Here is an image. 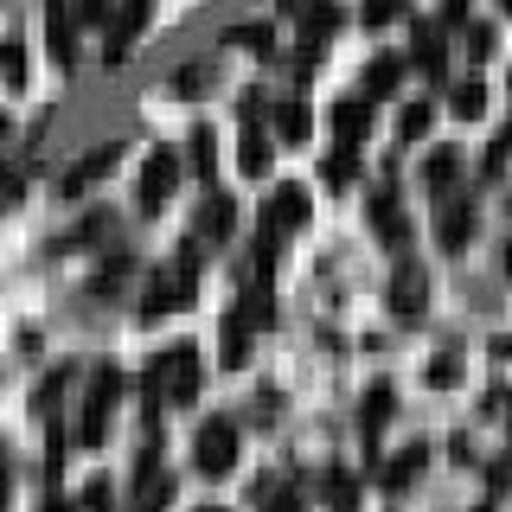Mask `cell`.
I'll return each instance as SVG.
<instances>
[{"instance_id":"cell-1","label":"cell","mask_w":512,"mask_h":512,"mask_svg":"<svg viewBox=\"0 0 512 512\" xmlns=\"http://www.w3.org/2000/svg\"><path fill=\"white\" fill-rule=\"evenodd\" d=\"M141 384H148V404H192L199 397V346H167Z\"/></svg>"},{"instance_id":"cell-21","label":"cell","mask_w":512,"mask_h":512,"mask_svg":"<svg viewBox=\"0 0 512 512\" xmlns=\"http://www.w3.org/2000/svg\"><path fill=\"white\" fill-rule=\"evenodd\" d=\"M429 122H436V109H429V103H404V116H397V135H404V141H423Z\"/></svg>"},{"instance_id":"cell-16","label":"cell","mask_w":512,"mask_h":512,"mask_svg":"<svg viewBox=\"0 0 512 512\" xmlns=\"http://www.w3.org/2000/svg\"><path fill=\"white\" fill-rule=\"evenodd\" d=\"M269 160H276V154H269V135H263V128L250 122L244 148H237V167H244V173H269Z\"/></svg>"},{"instance_id":"cell-11","label":"cell","mask_w":512,"mask_h":512,"mask_svg":"<svg viewBox=\"0 0 512 512\" xmlns=\"http://www.w3.org/2000/svg\"><path fill=\"white\" fill-rule=\"evenodd\" d=\"M218 359L231 365V372H237V365L250 359V314H231V320H224V340H218Z\"/></svg>"},{"instance_id":"cell-8","label":"cell","mask_w":512,"mask_h":512,"mask_svg":"<svg viewBox=\"0 0 512 512\" xmlns=\"http://www.w3.org/2000/svg\"><path fill=\"white\" fill-rule=\"evenodd\" d=\"M333 128H340L346 148H359V141L372 135V96H346V103L333 109Z\"/></svg>"},{"instance_id":"cell-22","label":"cell","mask_w":512,"mask_h":512,"mask_svg":"<svg viewBox=\"0 0 512 512\" xmlns=\"http://www.w3.org/2000/svg\"><path fill=\"white\" fill-rule=\"evenodd\" d=\"M77 512H116V487H109V480H90V487L77 493Z\"/></svg>"},{"instance_id":"cell-23","label":"cell","mask_w":512,"mask_h":512,"mask_svg":"<svg viewBox=\"0 0 512 512\" xmlns=\"http://www.w3.org/2000/svg\"><path fill=\"white\" fill-rule=\"evenodd\" d=\"M186 148H192V173H212V160H218V141H212V128H199V135H192Z\"/></svg>"},{"instance_id":"cell-6","label":"cell","mask_w":512,"mask_h":512,"mask_svg":"<svg viewBox=\"0 0 512 512\" xmlns=\"http://www.w3.org/2000/svg\"><path fill=\"white\" fill-rule=\"evenodd\" d=\"M116 160H122V148H90L84 160H77V167L71 173H64V199H77V192H84V186H96V180H109V173H116Z\"/></svg>"},{"instance_id":"cell-10","label":"cell","mask_w":512,"mask_h":512,"mask_svg":"<svg viewBox=\"0 0 512 512\" xmlns=\"http://www.w3.org/2000/svg\"><path fill=\"white\" fill-rule=\"evenodd\" d=\"M231 224H237V205H231V192H205V218H199V231L212 237H231Z\"/></svg>"},{"instance_id":"cell-20","label":"cell","mask_w":512,"mask_h":512,"mask_svg":"<svg viewBox=\"0 0 512 512\" xmlns=\"http://www.w3.org/2000/svg\"><path fill=\"white\" fill-rule=\"evenodd\" d=\"M448 109H455V116H461V122H474V116H480V109H487V90H480V84H474V77H468V84H455V96H448Z\"/></svg>"},{"instance_id":"cell-37","label":"cell","mask_w":512,"mask_h":512,"mask_svg":"<svg viewBox=\"0 0 512 512\" xmlns=\"http://www.w3.org/2000/svg\"><path fill=\"white\" fill-rule=\"evenodd\" d=\"M0 512H7V474H0Z\"/></svg>"},{"instance_id":"cell-12","label":"cell","mask_w":512,"mask_h":512,"mask_svg":"<svg viewBox=\"0 0 512 512\" xmlns=\"http://www.w3.org/2000/svg\"><path fill=\"white\" fill-rule=\"evenodd\" d=\"M308 128H314L308 103H301V96H282V103H276V135L282 141H308Z\"/></svg>"},{"instance_id":"cell-18","label":"cell","mask_w":512,"mask_h":512,"mask_svg":"<svg viewBox=\"0 0 512 512\" xmlns=\"http://www.w3.org/2000/svg\"><path fill=\"white\" fill-rule=\"evenodd\" d=\"M416 474H423V448H404V455H397L391 468H384V487H391V493H404Z\"/></svg>"},{"instance_id":"cell-25","label":"cell","mask_w":512,"mask_h":512,"mask_svg":"<svg viewBox=\"0 0 512 512\" xmlns=\"http://www.w3.org/2000/svg\"><path fill=\"white\" fill-rule=\"evenodd\" d=\"M116 391H122V372H116V365H103V372L90 378V397H96V404H116Z\"/></svg>"},{"instance_id":"cell-24","label":"cell","mask_w":512,"mask_h":512,"mask_svg":"<svg viewBox=\"0 0 512 512\" xmlns=\"http://www.w3.org/2000/svg\"><path fill=\"white\" fill-rule=\"evenodd\" d=\"M20 77H26V52H20V45H0V84H20Z\"/></svg>"},{"instance_id":"cell-3","label":"cell","mask_w":512,"mask_h":512,"mask_svg":"<svg viewBox=\"0 0 512 512\" xmlns=\"http://www.w3.org/2000/svg\"><path fill=\"white\" fill-rule=\"evenodd\" d=\"M173 186H180V154L154 148V160L141 167V212H160V205L173 199Z\"/></svg>"},{"instance_id":"cell-14","label":"cell","mask_w":512,"mask_h":512,"mask_svg":"<svg viewBox=\"0 0 512 512\" xmlns=\"http://www.w3.org/2000/svg\"><path fill=\"white\" fill-rule=\"evenodd\" d=\"M391 410H397V397H391V384H372L365 391V410H359V423H365V436H378L384 423H391Z\"/></svg>"},{"instance_id":"cell-29","label":"cell","mask_w":512,"mask_h":512,"mask_svg":"<svg viewBox=\"0 0 512 512\" xmlns=\"http://www.w3.org/2000/svg\"><path fill=\"white\" fill-rule=\"evenodd\" d=\"M461 378V359L455 352H442V359H429V384H455Z\"/></svg>"},{"instance_id":"cell-15","label":"cell","mask_w":512,"mask_h":512,"mask_svg":"<svg viewBox=\"0 0 512 512\" xmlns=\"http://www.w3.org/2000/svg\"><path fill=\"white\" fill-rule=\"evenodd\" d=\"M372 224H378L384 237H391V244H410V218L391 205V192H378V199H372Z\"/></svg>"},{"instance_id":"cell-36","label":"cell","mask_w":512,"mask_h":512,"mask_svg":"<svg viewBox=\"0 0 512 512\" xmlns=\"http://www.w3.org/2000/svg\"><path fill=\"white\" fill-rule=\"evenodd\" d=\"M493 487H512V455L500 461V468H493Z\"/></svg>"},{"instance_id":"cell-27","label":"cell","mask_w":512,"mask_h":512,"mask_svg":"<svg viewBox=\"0 0 512 512\" xmlns=\"http://www.w3.org/2000/svg\"><path fill=\"white\" fill-rule=\"evenodd\" d=\"M20 192H26L20 167H0V212H13V205H20Z\"/></svg>"},{"instance_id":"cell-5","label":"cell","mask_w":512,"mask_h":512,"mask_svg":"<svg viewBox=\"0 0 512 512\" xmlns=\"http://www.w3.org/2000/svg\"><path fill=\"white\" fill-rule=\"evenodd\" d=\"M301 224H308V192H301V186H276V199H269V212H263V231L282 237V231H301Z\"/></svg>"},{"instance_id":"cell-13","label":"cell","mask_w":512,"mask_h":512,"mask_svg":"<svg viewBox=\"0 0 512 512\" xmlns=\"http://www.w3.org/2000/svg\"><path fill=\"white\" fill-rule=\"evenodd\" d=\"M455 180H461V154H455V148H436V154L423 160V186H429V192H448Z\"/></svg>"},{"instance_id":"cell-9","label":"cell","mask_w":512,"mask_h":512,"mask_svg":"<svg viewBox=\"0 0 512 512\" xmlns=\"http://www.w3.org/2000/svg\"><path fill=\"white\" fill-rule=\"evenodd\" d=\"M436 237H442V250H461V244L474 237V205H461V199H442Z\"/></svg>"},{"instance_id":"cell-31","label":"cell","mask_w":512,"mask_h":512,"mask_svg":"<svg viewBox=\"0 0 512 512\" xmlns=\"http://www.w3.org/2000/svg\"><path fill=\"white\" fill-rule=\"evenodd\" d=\"M468 58H493V26H474L468 32Z\"/></svg>"},{"instance_id":"cell-39","label":"cell","mask_w":512,"mask_h":512,"mask_svg":"<svg viewBox=\"0 0 512 512\" xmlns=\"http://www.w3.org/2000/svg\"><path fill=\"white\" fill-rule=\"evenodd\" d=\"M500 7H506V13H512V0H500Z\"/></svg>"},{"instance_id":"cell-38","label":"cell","mask_w":512,"mask_h":512,"mask_svg":"<svg viewBox=\"0 0 512 512\" xmlns=\"http://www.w3.org/2000/svg\"><path fill=\"white\" fill-rule=\"evenodd\" d=\"M0 135H7V116H0Z\"/></svg>"},{"instance_id":"cell-7","label":"cell","mask_w":512,"mask_h":512,"mask_svg":"<svg viewBox=\"0 0 512 512\" xmlns=\"http://www.w3.org/2000/svg\"><path fill=\"white\" fill-rule=\"evenodd\" d=\"M423 295H429L423 269H416V263H397V276H391V314L416 320V314H423Z\"/></svg>"},{"instance_id":"cell-34","label":"cell","mask_w":512,"mask_h":512,"mask_svg":"<svg viewBox=\"0 0 512 512\" xmlns=\"http://www.w3.org/2000/svg\"><path fill=\"white\" fill-rule=\"evenodd\" d=\"M397 7H404V0H372V7H365V20L384 26V20H397Z\"/></svg>"},{"instance_id":"cell-19","label":"cell","mask_w":512,"mask_h":512,"mask_svg":"<svg viewBox=\"0 0 512 512\" xmlns=\"http://www.w3.org/2000/svg\"><path fill=\"white\" fill-rule=\"evenodd\" d=\"M416 64H423L429 77H442V32L436 26H416Z\"/></svg>"},{"instance_id":"cell-40","label":"cell","mask_w":512,"mask_h":512,"mask_svg":"<svg viewBox=\"0 0 512 512\" xmlns=\"http://www.w3.org/2000/svg\"><path fill=\"white\" fill-rule=\"evenodd\" d=\"M506 352H512V340H506Z\"/></svg>"},{"instance_id":"cell-32","label":"cell","mask_w":512,"mask_h":512,"mask_svg":"<svg viewBox=\"0 0 512 512\" xmlns=\"http://www.w3.org/2000/svg\"><path fill=\"white\" fill-rule=\"evenodd\" d=\"M71 20H84V26H96V20H109V0H77V13Z\"/></svg>"},{"instance_id":"cell-33","label":"cell","mask_w":512,"mask_h":512,"mask_svg":"<svg viewBox=\"0 0 512 512\" xmlns=\"http://www.w3.org/2000/svg\"><path fill=\"white\" fill-rule=\"evenodd\" d=\"M487 416H493V423H512V391H493L487 397Z\"/></svg>"},{"instance_id":"cell-2","label":"cell","mask_w":512,"mask_h":512,"mask_svg":"<svg viewBox=\"0 0 512 512\" xmlns=\"http://www.w3.org/2000/svg\"><path fill=\"white\" fill-rule=\"evenodd\" d=\"M192 461H199V474H231L237 468V423L231 416H205L199 442H192Z\"/></svg>"},{"instance_id":"cell-35","label":"cell","mask_w":512,"mask_h":512,"mask_svg":"<svg viewBox=\"0 0 512 512\" xmlns=\"http://www.w3.org/2000/svg\"><path fill=\"white\" fill-rule=\"evenodd\" d=\"M442 20L455 26V20H468V0H442Z\"/></svg>"},{"instance_id":"cell-28","label":"cell","mask_w":512,"mask_h":512,"mask_svg":"<svg viewBox=\"0 0 512 512\" xmlns=\"http://www.w3.org/2000/svg\"><path fill=\"white\" fill-rule=\"evenodd\" d=\"M231 45H244V52H269V26H237Z\"/></svg>"},{"instance_id":"cell-4","label":"cell","mask_w":512,"mask_h":512,"mask_svg":"<svg viewBox=\"0 0 512 512\" xmlns=\"http://www.w3.org/2000/svg\"><path fill=\"white\" fill-rule=\"evenodd\" d=\"M192 301V269H154L148 276V301H141V314H173V308H186Z\"/></svg>"},{"instance_id":"cell-30","label":"cell","mask_w":512,"mask_h":512,"mask_svg":"<svg viewBox=\"0 0 512 512\" xmlns=\"http://www.w3.org/2000/svg\"><path fill=\"white\" fill-rule=\"evenodd\" d=\"M352 173H359V160H352V148L327 160V180H333V186H346V180H352Z\"/></svg>"},{"instance_id":"cell-17","label":"cell","mask_w":512,"mask_h":512,"mask_svg":"<svg viewBox=\"0 0 512 512\" xmlns=\"http://www.w3.org/2000/svg\"><path fill=\"white\" fill-rule=\"evenodd\" d=\"M397 77H404V64H397V58H372V71H365V90H359V96H391Z\"/></svg>"},{"instance_id":"cell-26","label":"cell","mask_w":512,"mask_h":512,"mask_svg":"<svg viewBox=\"0 0 512 512\" xmlns=\"http://www.w3.org/2000/svg\"><path fill=\"white\" fill-rule=\"evenodd\" d=\"M128 276H135V263H128V256H116V263H109L103 276H96V295H116V288H122Z\"/></svg>"}]
</instances>
